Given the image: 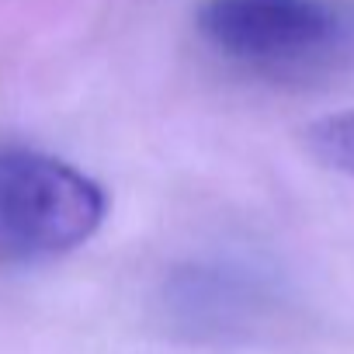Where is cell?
<instances>
[{
    "instance_id": "cell-2",
    "label": "cell",
    "mask_w": 354,
    "mask_h": 354,
    "mask_svg": "<svg viewBox=\"0 0 354 354\" xmlns=\"http://www.w3.org/2000/svg\"><path fill=\"white\" fill-rule=\"evenodd\" d=\"M104 216V188L73 163L25 146L0 149V261L63 257L84 247Z\"/></svg>"
},
{
    "instance_id": "cell-1",
    "label": "cell",
    "mask_w": 354,
    "mask_h": 354,
    "mask_svg": "<svg viewBox=\"0 0 354 354\" xmlns=\"http://www.w3.org/2000/svg\"><path fill=\"white\" fill-rule=\"evenodd\" d=\"M202 39L233 66L295 80L333 66L354 42V15L333 0H205Z\"/></svg>"
},
{
    "instance_id": "cell-4",
    "label": "cell",
    "mask_w": 354,
    "mask_h": 354,
    "mask_svg": "<svg viewBox=\"0 0 354 354\" xmlns=\"http://www.w3.org/2000/svg\"><path fill=\"white\" fill-rule=\"evenodd\" d=\"M306 142L319 163L354 177V111H344V115L309 125Z\"/></svg>"
},
{
    "instance_id": "cell-3",
    "label": "cell",
    "mask_w": 354,
    "mask_h": 354,
    "mask_svg": "<svg viewBox=\"0 0 354 354\" xmlns=\"http://www.w3.org/2000/svg\"><path fill=\"white\" fill-rule=\"evenodd\" d=\"M174 316L195 330H230L257 306V285L233 264H192L167 288Z\"/></svg>"
}]
</instances>
